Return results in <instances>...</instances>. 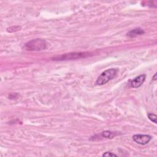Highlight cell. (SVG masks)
Masks as SVG:
<instances>
[{
  "label": "cell",
  "instance_id": "obj_1",
  "mask_svg": "<svg viewBox=\"0 0 157 157\" xmlns=\"http://www.w3.org/2000/svg\"><path fill=\"white\" fill-rule=\"evenodd\" d=\"M47 44L44 39H34L26 43L23 49L28 51H41L46 49Z\"/></svg>",
  "mask_w": 157,
  "mask_h": 157
},
{
  "label": "cell",
  "instance_id": "obj_2",
  "mask_svg": "<svg viewBox=\"0 0 157 157\" xmlns=\"http://www.w3.org/2000/svg\"><path fill=\"white\" fill-rule=\"evenodd\" d=\"M118 72L117 68H111L104 71L97 79L95 84L97 85H103L114 79Z\"/></svg>",
  "mask_w": 157,
  "mask_h": 157
},
{
  "label": "cell",
  "instance_id": "obj_3",
  "mask_svg": "<svg viewBox=\"0 0 157 157\" xmlns=\"http://www.w3.org/2000/svg\"><path fill=\"white\" fill-rule=\"evenodd\" d=\"M91 53L90 52H74L65 53L64 55H61L52 58L53 60L55 61H66L71 60H76L80 58H84L90 56H91Z\"/></svg>",
  "mask_w": 157,
  "mask_h": 157
},
{
  "label": "cell",
  "instance_id": "obj_4",
  "mask_svg": "<svg viewBox=\"0 0 157 157\" xmlns=\"http://www.w3.org/2000/svg\"><path fill=\"white\" fill-rule=\"evenodd\" d=\"M133 139L137 144L144 145L150 141L152 137L147 135H135L133 136Z\"/></svg>",
  "mask_w": 157,
  "mask_h": 157
},
{
  "label": "cell",
  "instance_id": "obj_5",
  "mask_svg": "<svg viewBox=\"0 0 157 157\" xmlns=\"http://www.w3.org/2000/svg\"><path fill=\"white\" fill-rule=\"evenodd\" d=\"M145 78H146V76L145 74H142L135 77L134 79L130 80V87L133 88L140 87L144 84L145 80Z\"/></svg>",
  "mask_w": 157,
  "mask_h": 157
},
{
  "label": "cell",
  "instance_id": "obj_6",
  "mask_svg": "<svg viewBox=\"0 0 157 157\" xmlns=\"http://www.w3.org/2000/svg\"><path fill=\"white\" fill-rule=\"evenodd\" d=\"M143 34H144V31L141 28H138L130 31L127 33V36L130 38H135L138 36H141Z\"/></svg>",
  "mask_w": 157,
  "mask_h": 157
},
{
  "label": "cell",
  "instance_id": "obj_7",
  "mask_svg": "<svg viewBox=\"0 0 157 157\" xmlns=\"http://www.w3.org/2000/svg\"><path fill=\"white\" fill-rule=\"evenodd\" d=\"M116 134L114 132H111L110 131H105L102 133V136L104 138H109L112 139L115 137Z\"/></svg>",
  "mask_w": 157,
  "mask_h": 157
},
{
  "label": "cell",
  "instance_id": "obj_8",
  "mask_svg": "<svg viewBox=\"0 0 157 157\" xmlns=\"http://www.w3.org/2000/svg\"><path fill=\"white\" fill-rule=\"evenodd\" d=\"M21 29V26H11L7 28V31L9 33H12V32H15V31H19Z\"/></svg>",
  "mask_w": 157,
  "mask_h": 157
},
{
  "label": "cell",
  "instance_id": "obj_9",
  "mask_svg": "<svg viewBox=\"0 0 157 157\" xmlns=\"http://www.w3.org/2000/svg\"><path fill=\"white\" fill-rule=\"evenodd\" d=\"M148 117L149 120L153 122L154 123H156V115L153 114H148Z\"/></svg>",
  "mask_w": 157,
  "mask_h": 157
},
{
  "label": "cell",
  "instance_id": "obj_10",
  "mask_svg": "<svg viewBox=\"0 0 157 157\" xmlns=\"http://www.w3.org/2000/svg\"><path fill=\"white\" fill-rule=\"evenodd\" d=\"M103 156H106V157H109V156H117V155L113 153H111V152H105L103 155Z\"/></svg>",
  "mask_w": 157,
  "mask_h": 157
},
{
  "label": "cell",
  "instance_id": "obj_11",
  "mask_svg": "<svg viewBox=\"0 0 157 157\" xmlns=\"http://www.w3.org/2000/svg\"><path fill=\"white\" fill-rule=\"evenodd\" d=\"M156 74H155L154 75L153 77V80H156Z\"/></svg>",
  "mask_w": 157,
  "mask_h": 157
}]
</instances>
